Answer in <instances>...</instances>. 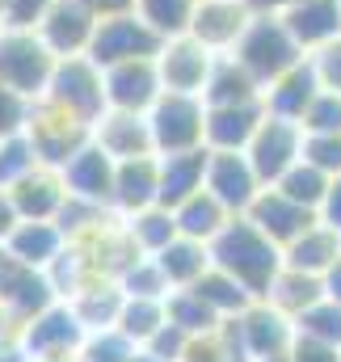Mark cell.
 I'll return each instance as SVG.
<instances>
[{"mask_svg": "<svg viewBox=\"0 0 341 362\" xmlns=\"http://www.w3.org/2000/svg\"><path fill=\"white\" fill-rule=\"evenodd\" d=\"M295 337H308V341L337 346L341 350V303H333L329 295H320L312 308H304L295 316Z\"/></svg>", "mask_w": 341, "mask_h": 362, "instance_id": "cell-37", "label": "cell"}, {"mask_svg": "<svg viewBox=\"0 0 341 362\" xmlns=\"http://www.w3.org/2000/svg\"><path fill=\"white\" fill-rule=\"evenodd\" d=\"M59 295L51 291V278L25 262H17L4 245H0V308L8 312V320L21 329L30 316H38L47 303H55Z\"/></svg>", "mask_w": 341, "mask_h": 362, "instance_id": "cell-10", "label": "cell"}, {"mask_svg": "<svg viewBox=\"0 0 341 362\" xmlns=\"http://www.w3.org/2000/svg\"><path fill=\"white\" fill-rule=\"evenodd\" d=\"M245 4H249L253 13H287L295 0H245Z\"/></svg>", "mask_w": 341, "mask_h": 362, "instance_id": "cell-55", "label": "cell"}, {"mask_svg": "<svg viewBox=\"0 0 341 362\" xmlns=\"http://www.w3.org/2000/svg\"><path fill=\"white\" fill-rule=\"evenodd\" d=\"M127 362H161V358H152V354H148L144 346H135V350H131V358H127Z\"/></svg>", "mask_w": 341, "mask_h": 362, "instance_id": "cell-56", "label": "cell"}, {"mask_svg": "<svg viewBox=\"0 0 341 362\" xmlns=\"http://www.w3.org/2000/svg\"><path fill=\"white\" fill-rule=\"evenodd\" d=\"M93 144L114 156V160H131V156H152V131H148V114H131V110H101V118L93 122Z\"/></svg>", "mask_w": 341, "mask_h": 362, "instance_id": "cell-19", "label": "cell"}, {"mask_svg": "<svg viewBox=\"0 0 341 362\" xmlns=\"http://www.w3.org/2000/svg\"><path fill=\"white\" fill-rule=\"evenodd\" d=\"M8 198L21 219H55L68 202V181L55 165H34L17 185H8Z\"/></svg>", "mask_w": 341, "mask_h": 362, "instance_id": "cell-20", "label": "cell"}, {"mask_svg": "<svg viewBox=\"0 0 341 362\" xmlns=\"http://www.w3.org/2000/svg\"><path fill=\"white\" fill-rule=\"evenodd\" d=\"M316 219L329 223L333 232H341V173L329 177V189H325V198H320V206H316Z\"/></svg>", "mask_w": 341, "mask_h": 362, "instance_id": "cell-50", "label": "cell"}, {"mask_svg": "<svg viewBox=\"0 0 341 362\" xmlns=\"http://www.w3.org/2000/svg\"><path fill=\"white\" fill-rule=\"evenodd\" d=\"M38 38L64 59V55H88V42H93V30H97V17L88 13L81 0H55L42 21L34 25Z\"/></svg>", "mask_w": 341, "mask_h": 362, "instance_id": "cell-17", "label": "cell"}, {"mask_svg": "<svg viewBox=\"0 0 341 362\" xmlns=\"http://www.w3.org/2000/svg\"><path fill=\"white\" fill-rule=\"evenodd\" d=\"M236 325V337H241V350L245 358H270V354H287L291 341H295V320L282 316L278 308H270L265 299H253L241 316H232Z\"/></svg>", "mask_w": 341, "mask_h": 362, "instance_id": "cell-13", "label": "cell"}, {"mask_svg": "<svg viewBox=\"0 0 341 362\" xmlns=\"http://www.w3.org/2000/svg\"><path fill=\"white\" fill-rule=\"evenodd\" d=\"M114 156H105L93 139H88L85 148L59 169L64 181H68V194L72 198H85V202H97V206H105L110 211V194H114Z\"/></svg>", "mask_w": 341, "mask_h": 362, "instance_id": "cell-22", "label": "cell"}, {"mask_svg": "<svg viewBox=\"0 0 341 362\" xmlns=\"http://www.w3.org/2000/svg\"><path fill=\"white\" fill-rule=\"evenodd\" d=\"M253 362H291L287 354H270V358H253Z\"/></svg>", "mask_w": 341, "mask_h": 362, "instance_id": "cell-57", "label": "cell"}, {"mask_svg": "<svg viewBox=\"0 0 341 362\" xmlns=\"http://www.w3.org/2000/svg\"><path fill=\"white\" fill-rule=\"evenodd\" d=\"M299 127H304V131H341V93L320 89L312 97V105L304 110Z\"/></svg>", "mask_w": 341, "mask_h": 362, "instance_id": "cell-44", "label": "cell"}, {"mask_svg": "<svg viewBox=\"0 0 341 362\" xmlns=\"http://www.w3.org/2000/svg\"><path fill=\"white\" fill-rule=\"evenodd\" d=\"M156 266H161V274H165V282H169L173 291H185V286H194L202 278V270L211 266V249L202 240L173 236L169 245L156 253Z\"/></svg>", "mask_w": 341, "mask_h": 362, "instance_id": "cell-30", "label": "cell"}, {"mask_svg": "<svg viewBox=\"0 0 341 362\" xmlns=\"http://www.w3.org/2000/svg\"><path fill=\"white\" fill-rule=\"evenodd\" d=\"M274 189H282V194H287V198H295L299 206L316 211V206H320V198H325V189H329V173H320L316 165H308V160L299 156L282 177L274 181Z\"/></svg>", "mask_w": 341, "mask_h": 362, "instance_id": "cell-38", "label": "cell"}, {"mask_svg": "<svg viewBox=\"0 0 341 362\" xmlns=\"http://www.w3.org/2000/svg\"><path fill=\"white\" fill-rule=\"evenodd\" d=\"M42 97L85 122H97L105 110V72L88 55H64V59H55V72H51Z\"/></svg>", "mask_w": 341, "mask_h": 362, "instance_id": "cell-6", "label": "cell"}, {"mask_svg": "<svg viewBox=\"0 0 341 362\" xmlns=\"http://www.w3.org/2000/svg\"><path fill=\"white\" fill-rule=\"evenodd\" d=\"M64 232H59V223L55 219H21L13 232H8V240H4V249L17 257V262H25V266H34V270L47 274V266L64 253Z\"/></svg>", "mask_w": 341, "mask_h": 362, "instance_id": "cell-25", "label": "cell"}, {"mask_svg": "<svg viewBox=\"0 0 341 362\" xmlns=\"http://www.w3.org/2000/svg\"><path fill=\"white\" fill-rule=\"evenodd\" d=\"M245 219L253 223L257 232H265V236L282 249V245H291L304 228L316 223V211L299 206L295 198H287V194L274 189V185H261V194L253 198V206L245 211Z\"/></svg>", "mask_w": 341, "mask_h": 362, "instance_id": "cell-16", "label": "cell"}, {"mask_svg": "<svg viewBox=\"0 0 341 362\" xmlns=\"http://www.w3.org/2000/svg\"><path fill=\"white\" fill-rule=\"evenodd\" d=\"M122 228H127V236L135 240V249H139L144 257H156L173 236H181L173 211L169 206H161V202H156V206H144V211H135V215H127Z\"/></svg>", "mask_w": 341, "mask_h": 362, "instance_id": "cell-34", "label": "cell"}, {"mask_svg": "<svg viewBox=\"0 0 341 362\" xmlns=\"http://www.w3.org/2000/svg\"><path fill=\"white\" fill-rule=\"evenodd\" d=\"M304 160L320 173H341V131H304Z\"/></svg>", "mask_w": 341, "mask_h": 362, "instance_id": "cell-42", "label": "cell"}, {"mask_svg": "<svg viewBox=\"0 0 341 362\" xmlns=\"http://www.w3.org/2000/svg\"><path fill=\"white\" fill-rule=\"evenodd\" d=\"M21 341H25V350H30V358L34 362H59V358H76V350L85 346V325L76 320V312H72V303L68 299H55V303H47L38 316H30L21 329Z\"/></svg>", "mask_w": 341, "mask_h": 362, "instance_id": "cell-8", "label": "cell"}, {"mask_svg": "<svg viewBox=\"0 0 341 362\" xmlns=\"http://www.w3.org/2000/svg\"><path fill=\"white\" fill-rule=\"evenodd\" d=\"M55 51L38 38V30L25 25H0V85H8L21 97H42L47 81L55 72Z\"/></svg>", "mask_w": 341, "mask_h": 362, "instance_id": "cell-3", "label": "cell"}, {"mask_svg": "<svg viewBox=\"0 0 341 362\" xmlns=\"http://www.w3.org/2000/svg\"><path fill=\"white\" fill-rule=\"evenodd\" d=\"M211 64H215V55L202 42H194L190 34H173V38L161 42V51H156L161 89L165 93H202Z\"/></svg>", "mask_w": 341, "mask_h": 362, "instance_id": "cell-14", "label": "cell"}, {"mask_svg": "<svg viewBox=\"0 0 341 362\" xmlns=\"http://www.w3.org/2000/svg\"><path fill=\"white\" fill-rule=\"evenodd\" d=\"M25 118H30V97L13 93L8 85H0V139L25 131Z\"/></svg>", "mask_w": 341, "mask_h": 362, "instance_id": "cell-46", "label": "cell"}, {"mask_svg": "<svg viewBox=\"0 0 341 362\" xmlns=\"http://www.w3.org/2000/svg\"><path fill=\"white\" fill-rule=\"evenodd\" d=\"M59 362H76V358H59Z\"/></svg>", "mask_w": 341, "mask_h": 362, "instance_id": "cell-59", "label": "cell"}, {"mask_svg": "<svg viewBox=\"0 0 341 362\" xmlns=\"http://www.w3.org/2000/svg\"><path fill=\"white\" fill-rule=\"evenodd\" d=\"M118 291L122 295H131V299H165L173 286L165 282V274H161V266H156V257H135L127 270L118 274Z\"/></svg>", "mask_w": 341, "mask_h": 362, "instance_id": "cell-39", "label": "cell"}, {"mask_svg": "<svg viewBox=\"0 0 341 362\" xmlns=\"http://www.w3.org/2000/svg\"><path fill=\"white\" fill-rule=\"evenodd\" d=\"M194 4H198V0H135V13H139L161 38H173V34H185Z\"/></svg>", "mask_w": 341, "mask_h": 362, "instance_id": "cell-40", "label": "cell"}, {"mask_svg": "<svg viewBox=\"0 0 341 362\" xmlns=\"http://www.w3.org/2000/svg\"><path fill=\"white\" fill-rule=\"evenodd\" d=\"M161 202V165H156V152L152 156H131V160H118L114 165V194H110V211L118 219L144 211V206H156Z\"/></svg>", "mask_w": 341, "mask_h": 362, "instance_id": "cell-18", "label": "cell"}, {"mask_svg": "<svg viewBox=\"0 0 341 362\" xmlns=\"http://www.w3.org/2000/svg\"><path fill=\"white\" fill-rule=\"evenodd\" d=\"M308 59H312V68H316V81H320V89L341 93V34L333 38V42H325L320 51H312Z\"/></svg>", "mask_w": 341, "mask_h": 362, "instance_id": "cell-45", "label": "cell"}, {"mask_svg": "<svg viewBox=\"0 0 341 362\" xmlns=\"http://www.w3.org/2000/svg\"><path fill=\"white\" fill-rule=\"evenodd\" d=\"M337 257H341V232H333V228L320 223V219H316L312 228H304L291 245H282V266L316 274V278H325V270H329Z\"/></svg>", "mask_w": 341, "mask_h": 362, "instance_id": "cell-26", "label": "cell"}, {"mask_svg": "<svg viewBox=\"0 0 341 362\" xmlns=\"http://www.w3.org/2000/svg\"><path fill=\"white\" fill-rule=\"evenodd\" d=\"M161 165V206H177L185 202L194 189H202V173H207V148H194V152H169V156H156Z\"/></svg>", "mask_w": 341, "mask_h": 362, "instance_id": "cell-28", "label": "cell"}, {"mask_svg": "<svg viewBox=\"0 0 341 362\" xmlns=\"http://www.w3.org/2000/svg\"><path fill=\"white\" fill-rule=\"evenodd\" d=\"M51 4H55V0H4V17H0V25H25V30H34Z\"/></svg>", "mask_w": 341, "mask_h": 362, "instance_id": "cell-48", "label": "cell"}, {"mask_svg": "<svg viewBox=\"0 0 341 362\" xmlns=\"http://www.w3.org/2000/svg\"><path fill=\"white\" fill-rule=\"evenodd\" d=\"M190 291H194V295H198V299H202L215 316H219V320H232V316H241V312L253 303V295H249V291H245L232 274L219 270V266H207V270H202V278H198Z\"/></svg>", "mask_w": 341, "mask_h": 362, "instance_id": "cell-33", "label": "cell"}, {"mask_svg": "<svg viewBox=\"0 0 341 362\" xmlns=\"http://www.w3.org/2000/svg\"><path fill=\"white\" fill-rule=\"evenodd\" d=\"M245 156H249L253 173L261 177V185H274V181L304 156V127L291 122V118L265 114V118L257 122V131H253V139H249V148H245Z\"/></svg>", "mask_w": 341, "mask_h": 362, "instance_id": "cell-9", "label": "cell"}, {"mask_svg": "<svg viewBox=\"0 0 341 362\" xmlns=\"http://www.w3.org/2000/svg\"><path fill=\"white\" fill-rule=\"evenodd\" d=\"M25 139L34 144V152H38L42 165L64 169L88 139H93V122L68 114L64 105H55L47 97H34L30 101V118H25Z\"/></svg>", "mask_w": 341, "mask_h": 362, "instance_id": "cell-4", "label": "cell"}, {"mask_svg": "<svg viewBox=\"0 0 341 362\" xmlns=\"http://www.w3.org/2000/svg\"><path fill=\"white\" fill-rule=\"evenodd\" d=\"M161 42L165 38L131 8V13H114V17L97 21L93 42H88V59L101 64V68H114V64H127V59H156Z\"/></svg>", "mask_w": 341, "mask_h": 362, "instance_id": "cell-7", "label": "cell"}, {"mask_svg": "<svg viewBox=\"0 0 341 362\" xmlns=\"http://www.w3.org/2000/svg\"><path fill=\"white\" fill-rule=\"evenodd\" d=\"M291 362H341L337 346H320V341H308V337H295L291 350H287Z\"/></svg>", "mask_w": 341, "mask_h": 362, "instance_id": "cell-49", "label": "cell"}, {"mask_svg": "<svg viewBox=\"0 0 341 362\" xmlns=\"http://www.w3.org/2000/svg\"><path fill=\"white\" fill-rule=\"evenodd\" d=\"M207 249H211V266L232 274L253 299H261L270 291L274 274L282 270V249L265 232H257L245 215H232Z\"/></svg>", "mask_w": 341, "mask_h": 362, "instance_id": "cell-1", "label": "cell"}, {"mask_svg": "<svg viewBox=\"0 0 341 362\" xmlns=\"http://www.w3.org/2000/svg\"><path fill=\"white\" fill-rule=\"evenodd\" d=\"M122 291H118V282H110V278H97V282H88L85 291H76L68 303H72V312H76V320L85 325V333H97V329H114V320H118V312H122Z\"/></svg>", "mask_w": 341, "mask_h": 362, "instance_id": "cell-31", "label": "cell"}, {"mask_svg": "<svg viewBox=\"0 0 341 362\" xmlns=\"http://www.w3.org/2000/svg\"><path fill=\"white\" fill-rule=\"evenodd\" d=\"M282 25L291 30V38L299 42L304 55L320 51L325 42H333L341 34V0H295L287 13H278Z\"/></svg>", "mask_w": 341, "mask_h": 362, "instance_id": "cell-21", "label": "cell"}, {"mask_svg": "<svg viewBox=\"0 0 341 362\" xmlns=\"http://www.w3.org/2000/svg\"><path fill=\"white\" fill-rule=\"evenodd\" d=\"M249 17H253V8H249L245 0H198L194 13H190L185 34H190L194 42H202L211 55H228V51L241 42Z\"/></svg>", "mask_w": 341, "mask_h": 362, "instance_id": "cell-11", "label": "cell"}, {"mask_svg": "<svg viewBox=\"0 0 341 362\" xmlns=\"http://www.w3.org/2000/svg\"><path fill=\"white\" fill-rule=\"evenodd\" d=\"M169 316H165V299H122V312H118V320H114V329L131 341V346H148L152 341V333L165 325Z\"/></svg>", "mask_w": 341, "mask_h": 362, "instance_id": "cell-35", "label": "cell"}, {"mask_svg": "<svg viewBox=\"0 0 341 362\" xmlns=\"http://www.w3.org/2000/svg\"><path fill=\"white\" fill-rule=\"evenodd\" d=\"M21 223V215H17V206H13V198H8V189H0V245L8 240V232Z\"/></svg>", "mask_w": 341, "mask_h": 362, "instance_id": "cell-53", "label": "cell"}, {"mask_svg": "<svg viewBox=\"0 0 341 362\" xmlns=\"http://www.w3.org/2000/svg\"><path fill=\"white\" fill-rule=\"evenodd\" d=\"M34 165H42V160H38L34 144L25 139V131H17V135H4V139H0V189L17 185V181L34 169Z\"/></svg>", "mask_w": 341, "mask_h": 362, "instance_id": "cell-41", "label": "cell"}, {"mask_svg": "<svg viewBox=\"0 0 341 362\" xmlns=\"http://www.w3.org/2000/svg\"><path fill=\"white\" fill-rule=\"evenodd\" d=\"M173 219H177V232H181V236L211 245V240L219 236V228L232 219V211H228V206H224L215 194H207V189H194L185 202H177V206H173Z\"/></svg>", "mask_w": 341, "mask_h": 362, "instance_id": "cell-29", "label": "cell"}, {"mask_svg": "<svg viewBox=\"0 0 341 362\" xmlns=\"http://www.w3.org/2000/svg\"><path fill=\"white\" fill-rule=\"evenodd\" d=\"M325 295V286H320V278L316 274H304V270H291V266H282V270L274 274V282H270V291L261 295L270 308H278L282 316H299L304 308H312L316 299Z\"/></svg>", "mask_w": 341, "mask_h": 362, "instance_id": "cell-32", "label": "cell"}, {"mask_svg": "<svg viewBox=\"0 0 341 362\" xmlns=\"http://www.w3.org/2000/svg\"><path fill=\"white\" fill-rule=\"evenodd\" d=\"M148 131H152L156 156L207 148V139H202V131H207L202 97L198 93H161L148 110Z\"/></svg>", "mask_w": 341, "mask_h": 362, "instance_id": "cell-5", "label": "cell"}, {"mask_svg": "<svg viewBox=\"0 0 341 362\" xmlns=\"http://www.w3.org/2000/svg\"><path fill=\"white\" fill-rule=\"evenodd\" d=\"M228 55H236V64L253 76L261 89H265L274 76H282L287 68H295L299 59H308V55L299 51V42L291 38V30L282 25L278 13H253L249 25H245V34H241V42H236Z\"/></svg>", "mask_w": 341, "mask_h": 362, "instance_id": "cell-2", "label": "cell"}, {"mask_svg": "<svg viewBox=\"0 0 341 362\" xmlns=\"http://www.w3.org/2000/svg\"><path fill=\"white\" fill-rule=\"evenodd\" d=\"M261 118H265V105L261 101L207 105V131H202V139H207L211 152H245Z\"/></svg>", "mask_w": 341, "mask_h": 362, "instance_id": "cell-23", "label": "cell"}, {"mask_svg": "<svg viewBox=\"0 0 341 362\" xmlns=\"http://www.w3.org/2000/svg\"><path fill=\"white\" fill-rule=\"evenodd\" d=\"M316 93H320V81H316L312 59H299L295 68H287L282 76H274V81L261 89V105H265V114H274V118L299 122Z\"/></svg>", "mask_w": 341, "mask_h": 362, "instance_id": "cell-24", "label": "cell"}, {"mask_svg": "<svg viewBox=\"0 0 341 362\" xmlns=\"http://www.w3.org/2000/svg\"><path fill=\"white\" fill-rule=\"evenodd\" d=\"M185 341H190V337H185L177 325H169V320H165V325L152 333V341H148L144 350H148L152 358H161V362H177V358H181V350H185Z\"/></svg>", "mask_w": 341, "mask_h": 362, "instance_id": "cell-47", "label": "cell"}, {"mask_svg": "<svg viewBox=\"0 0 341 362\" xmlns=\"http://www.w3.org/2000/svg\"><path fill=\"white\" fill-rule=\"evenodd\" d=\"M0 17H4V0H0Z\"/></svg>", "mask_w": 341, "mask_h": 362, "instance_id": "cell-58", "label": "cell"}, {"mask_svg": "<svg viewBox=\"0 0 341 362\" xmlns=\"http://www.w3.org/2000/svg\"><path fill=\"white\" fill-rule=\"evenodd\" d=\"M0 362H34V358H30V350H25V341H21V333H17V329L0 333Z\"/></svg>", "mask_w": 341, "mask_h": 362, "instance_id": "cell-51", "label": "cell"}, {"mask_svg": "<svg viewBox=\"0 0 341 362\" xmlns=\"http://www.w3.org/2000/svg\"><path fill=\"white\" fill-rule=\"evenodd\" d=\"M165 316H169V325H177L185 337H202V333H215L224 320L185 286V291H169L165 295Z\"/></svg>", "mask_w": 341, "mask_h": 362, "instance_id": "cell-36", "label": "cell"}, {"mask_svg": "<svg viewBox=\"0 0 341 362\" xmlns=\"http://www.w3.org/2000/svg\"><path fill=\"white\" fill-rule=\"evenodd\" d=\"M88 13L101 21V17H114V13H131L135 8V0H81Z\"/></svg>", "mask_w": 341, "mask_h": 362, "instance_id": "cell-52", "label": "cell"}, {"mask_svg": "<svg viewBox=\"0 0 341 362\" xmlns=\"http://www.w3.org/2000/svg\"><path fill=\"white\" fill-rule=\"evenodd\" d=\"M198 97L202 105H245V101H261V85L236 64V55H215Z\"/></svg>", "mask_w": 341, "mask_h": 362, "instance_id": "cell-27", "label": "cell"}, {"mask_svg": "<svg viewBox=\"0 0 341 362\" xmlns=\"http://www.w3.org/2000/svg\"><path fill=\"white\" fill-rule=\"evenodd\" d=\"M105 72V110H131V114H148L152 101L161 97V76H156V59H127Z\"/></svg>", "mask_w": 341, "mask_h": 362, "instance_id": "cell-15", "label": "cell"}, {"mask_svg": "<svg viewBox=\"0 0 341 362\" xmlns=\"http://www.w3.org/2000/svg\"><path fill=\"white\" fill-rule=\"evenodd\" d=\"M202 189L215 194L232 215H245L261 194V177L253 173L245 152H211L207 148V173H202Z\"/></svg>", "mask_w": 341, "mask_h": 362, "instance_id": "cell-12", "label": "cell"}, {"mask_svg": "<svg viewBox=\"0 0 341 362\" xmlns=\"http://www.w3.org/2000/svg\"><path fill=\"white\" fill-rule=\"evenodd\" d=\"M131 350H135V346H131L118 329H97V333L85 337V346L76 350V362H127Z\"/></svg>", "mask_w": 341, "mask_h": 362, "instance_id": "cell-43", "label": "cell"}, {"mask_svg": "<svg viewBox=\"0 0 341 362\" xmlns=\"http://www.w3.org/2000/svg\"><path fill=\"white\" fill-rule=\"evenodd\" d=\"M320 286H325V295L333 299V303H341V257L325 270V278H320Z\"/></svg>", "mask_w": 341, "mask_h": 362, "instance_id": "cell-54", "label": "cell"}]
</instances>
